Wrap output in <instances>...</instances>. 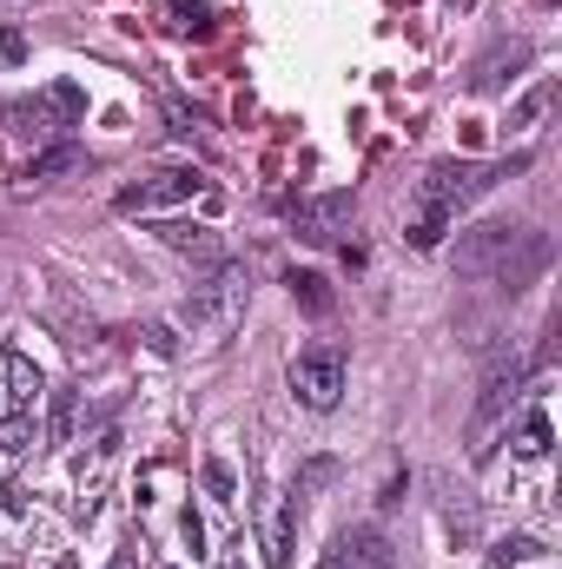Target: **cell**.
Returning a JSON list of instances; mask_svg holds the SVG:
<instances>
[{
	"label": "cell",
	"mask_w": 562,
	"mask_h": 569,
	"mask_svg": "<svg viewBox=\"0 0 562 569\" xmlns=\"http://www.w3.org/2000/svg\"><path fill=\"white\" fill-rule=\"evenodd\" d=\"M530 557H543V543H536V537H503V543H496V563H503V569L530 563Z\"/></svg>",
	"instance_id": "obj_21"
},
{
	"label": "cell",
	"mask_w": 562,
	"mask_h": 569,
	"mask_svg": "<svg viewBox=\"0 0 562 569\" xmlns=\"http://www.w3.org/2000/svg\"><path fill=\"white\" fill-rule=\"evenodd\" d=\"M27 443H33V411H20V418L0 425V450H7V457H20Z\"/></svg>",
	"instance_id": "obj_20"
},
{
	"label": "cell",
	"mask_w": 562,
	"mask_h": 569,
	"mask_svg": "<svg viewBox=\"0 0 562 569\" xmlns=\"http://www.w3.org/2000/svg\"><path fill=\"white\" fill-rule=\"evenodd\" d=\"M291 398H298L304 411H338V398H344V351H338V345L298 351V358H291Z\"/></svg>",
	"instance_id": "obj_5"
},
{
	"label": "cell",
	"mask_w": 562,
	"mask_h": 569,
	"mask_svg": "<svg viewBox=\"0 0 562 569\" xmlns=\"http://www.w3.org/2000/svg\"><path fill=\"white\" fill-rule=\"evenodd\" d=\"M245 305H252V279H245V266H219L212 284L192 291V305H185V331L205 338V345H219V338L245 318Z\"/></svg>",
	"instance_id": "obj_3"
},
{
	"label": "cell",
	"mask_w": 562,
	"mask_h": 569,
	"mask_svg": "<svg viewBox=\"0 0 562 569\" xmlns=\"http://www.w3.org/2000/svg\"><path fill=\"white\" fill-rule=\"evenodd\" d=\"M80 113H87V93H80L73 80H53V87H40L33 100H7V107H0V120H7L13 133H27V140H60L67 127H80Z\"/></svg>",
	"instance_id": "obj_4"
},
{
	"label": "cell",
	"mask_w": 562,
	"mask_h": 569,
	"mask_svg": "<svg viewBox=\"0 0 562 569\" xmlns=\"http://www.w3.org/2000/svg\"><path fill=\"white\" fill-rule=\"evenodd\" d=\"M73 166H87V152H80V146H47V152H33L27 179H60V172H73Z\"/></svg>",
	"instance_id": "obj_14"
},
{
	"label": "cell",
	"mask_w": 562,
	"mask_h": 569,
	"mask_svg": "<svg viewBox=\"0 0 562 569\" xmlns=\"http://www.w3.org/2000/svg\"><path fill=\"white\" fill-rule=\"evenodd\" d=\"M516 450H523V457H550V418H543V411H530V418H523Z\"/></svg>",
	"instance_id": "obj_19"
},
{
	"label": "cell",
	"mask_w": 562,
	"mask_h": 569,
	"mask_svg": "<svg viewBox=\"0 0 562 569\" xmlns=\"http://www.w3.org/2000/svg\"><path fill=\"white\" fill-rule=\"evenodd\" d=\"M331 550H338V569H391V537H384L378 523H358V530H344Z\"/></svg>",
	"instance_id": "obj_11"
},
{
	"label": "cell",
	"mask_w": 562,
	"mask_h": 569,
	"mask_svg": "<svg viewBox=\"0 0 562 569\" xmlns=\"http://www.w3.org/2000/svg\"><path fill=\"white\" fill-rule=\"evenodd\" d=\"M73 411H80V398H73V385H60L53 411H47V443H73Z\"/></svg>",
	"instance_id": "obj_15"
},
{
	"label": "cell",
	"mask_w": 562,
	"mask_h": 569,
	"mask_svg": "<svg viewBox=\"0 0 562 569\" xmlns=\"http://www.w3.org/2000/svg\"><path fill=\"white\" fill-rule=\"evenodd\" d=\"M0 60H27V40L13 27H0Z\"/></svg>",
	"instance_id": "obj_22"
},
{
	"label": "cell",
	"mask_w": 562,
	"mask_h": 569,
	"mask_svg": "<svg viewBox=\"0 0 562 569\" xmlns=\"http://www.w3.org/2000/svg\"><path fill=\"white\" fill-rule=\"evenodd\" d=\"M219 569H245V563H239V557H219Z\"/></svg>",
	"instance_id": "obj_25"
},
{
	"label": "cell",
	"mask_w": 562,
	"mask_h": 569,
	"mask_svg": "<svg viewBox=\"0 0 562 569\" xmlns=\"http://www.w3.org/2000/svg\"><path fill=\"white\" fill-rule=\"evenodd\" d=\"M291 530H298V510L279 503V510L265 517V569H291Z\"/></svg>",
	"instance_id": "obj_13"
},
{
	"label": "cell",
	"mask_w": 562,
	"mask_h": 569,
	"mask_svg": "<svg viewBox=\"0 0 562 569\" xmlns=\"http://www.w3.org/2000/svg\"><path fill=\"white\" fill-rule=\"evenodd\" d=\"M284 284H291V298H298L304 311H318V318L331 311V291H324V279H318V272H291Z\"/></svg>",
	"instance_id": "obj_17"
},
{
	"label": "cell",
	"mask_w": 562,
	"mask_h": 569,
	"mask_svg": "<svg viewBox=\"0 0 562 569\" xmlns=\"http://www.w3.org/2000/svg\"><path fill=\"white\" fill-rule=\"evenodd\" d=\"M550 266V239L530 232V226H476L456 239V272L483 284H503V291H523Z\"/></svg>",
	"instance_id": "obj_2"
},
{
	"label": "cell",
	"mask_w": 562,
	"mask_h": 569,
	"mask_svg": "<svg viewBox=\"0 0 562 569\" xmlns=\"http://www.w3.org/2000/svg\"><path fill=\"white\" fill-rule=\"evenodd\" d=\"M523 166H530L523 152H516V159H490V166H470V159H436V166L423 172V186H418L411 246H418V252H436V246H443V232L456 226V212H463V206H476L490 186L516 179Z\"/></svg>",
	"instance_id": "obj_1"
},
{
	"label": "cell",
	"mask_w": 562,
	"mask_h": 569,
	"mask_svg": "<svg viewBox=\"0 0 562 569\" xmlns=\"http://www.w3.org/2000/svg\"><path fill=\"white\" fill-rule=\"evenodd\" d=\"M199 483H205V497H219V503H232V490H239V477H232V463H225V457H205Z\"/></svg>",
	"instance_id": "obj_18"
},
{
	"label": "cell",
	"mask_w": 562,
	"mask_h": 569,
	"mask_svg": "<svg viewBox=\"0 0 562 569\" xmlns=\"http://www.w3.org/2000/svg\"><path fill=\"white\" fill-rule=\"evenodd\" d=\"M159 239H165L172 252L199 259V266H225V246H219V232H212V226H192V219H165V226H159Z\"/></svg>",
	"instance_id": "obj_12"
},
{
	"label": "cell",
	"mask_w": 562,
	"mask_h": 569,
	"mask_svg": "<svg viewBox=\"0 0 562 569\" xmlns=\"http://www.w3.org/2000/svg\"><path fill=\"white\" fill-rule=\"evenodd\" d=\"M205 192V179L192 172V166H165V172H152L140 186H127L120 192V212H165V206H185V199H199Z\"/></svg>",
	"instance_id": "obj_8"
},
{
	"label": "cell",
	"mask_w": 562,
	"mask_h": 569,
	"mask_svg": "<svg viewBox=\"0 0 562 569\" xmlns=\"http://www.w3.org/2000/svg\"><path fill=\"white\" fill-rule=\"evenodd\" d=\"M516 67H530V40H496V47L476 60L470 87H476V93H503V87L516 80Z\"/></svg>",
	"instance_id": "obj_10"
},
{
	"label": "cell",
	"mask_w": 562,
	"mask_h": 569,
	"mask_svg": "<svg viewBox=\"0 0 562 569\" xmlns=\"http://www.w3.org/2000/svg\"><path fill=\"white\" fill-rule=\"evenodd\" d=\"M40 391H47V385H40V371L27 365V351H13V345H7V351H0V425H7V418H20V411H33V405H40Z\"/></svg>",
	"instance_id": "obj_9"
},
{
	"label": "cell",
	"mask_w": 562,
	"mask_h": 569,
	"mask_svg": "<svg viewBox=\"0 0 562 569\" xmlns=\"http://www.w3.org/2000/svg\"><path fill=\"white\" fill-rule=\"evenodd\" d=\"M523 378H530V365H523L516 351H503V358L483 371V398H476V425H470V457H490V425L516 405Z\"/></svg>",
	"instance_id": "obj_6"
},
{
	"label": "cell",
	"mask_w": 562,
	"mask_h": 569,
	"mask_svg": "<svg viewBox=\"0 0 562 569\" xmlns=\"http://www.w3.org/2000/svg\"><path fill=\"white\" fill-rule=\"evenodd\" d=\"M145 338H152V351H159V358H172V351H179V338H172V331H165V325H152V331H145Z\"/></svg>",
	"instance_id": "obj_23"
},
{
	"label": "cell",
	"mask_w": 562,
	"mask_h": 569,
	"mask_svg": "<svg viewBox=\"0 0 562 569\" xmlns=\"http://www.w3.org/2000/svg\"><path fill=\"white\" fill-rule=\"evenodd\" d=\"M185 543H192V557H199V550H205V523H199V517H192V510H185Z\"/></svg>",
	"instance_id": "obj_24"
},
{
	"label": "cell",
	"mask_w": 562,
	"mask_h": 569,
	"mask_svg": "<svg viewBox=\"0 0 562 569\" xmlns=\"http://www.w3.org/2000/svg\"><path fill=\"white\" fill-rule=\"evenodd\" d=\"M550 107H556V80H543V87H530V93H523V100L510 107V127H536V120H543Z\"/></svg>",
	"instance_id": "obj_16"
},
{
	"label": "cell",
	"mask_w": 562,
	"mask_h": 569,
	"mask_svg": "<svg viewBox=\"0 0 562 569\" xmlns=\"http://www.w3.org/2000/svg\"><path fill=\"white\" fill-rule=\"evenodd\" d=\"M351 219H358V192H344V186H338V192H304V199H291V232L311 239V246L344 239Z\"/></svg>",
	"instance_id": "obj_7"
}]
</instances>
